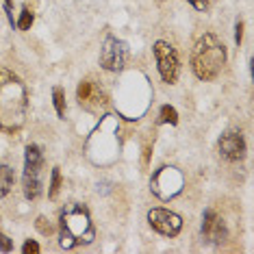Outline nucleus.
I'll use <instances>...</instances> for the list:
<instances>
[{
	"label": "nucleus",
	"mask_w": 254,
	"mask_h": 254,
	"mask_svg": "<svg viewBox=\"0 0 254 254\" xmlns=\"http://www.w3.org/2000/svg\"><path fill=\"white\" fill-rule=\"evenodd\" d=\"M26 109V87L13 72L0 67V132H18L24 126Z\"/></svg>",
	"instance_id": "1"
},
{
	"label": "nucleus",
	"mask_w": 254,
	"mask_h": 254,
	"mask_svg": "<svg viewBox=\"0 0 254 254\" xmlns=\"http://www.w3.org/2000/svg\"><path fill=\"white\" fill-rule=\"evenodd\" d=\"M96 239V228L91 224L89 211L83 204H70L61 213V248L72 250L76 246H87Z\"/></svg>",
	"instance_id": "2"
},
{
	"label": "nucleus",
	"mask_w": 254,
	"mask_h": 254,
	"mask_svg": "<svg viewBox=\"0 0 254 254\" xmlns=\"http://www.w3.org/2000/svg\"><path fill=\"white\" fill-rule=\"evenodd\" d=\"M224 63H226V48H224V44L215 35L206 33V35H202L195 42L193 53H191V67H193V74L200 80L206 83V80L217 78Z\"/></svg>",
	"instance_id": "3"
},
{
	"label": "nucleus",
	"mask_w": 254,
	"mask_h": 254,
	"mask_svg": "<svg viewBox=\"0 0 254 254\" xmlns=\"http://www.w3.org/2000/svg\"><path fill=\"white\" fill-rule=\"evenodd\" d=\"M115 135H118V124H115L113 115H107L87 141V152L96 163H107L115 157V146H118Z\"/></svg>",
	"instance_id": "4"
},
{
	"label": "nucleus",
	"mask_w": 254,
	"mask_h": 254,
	"mask_svg": "<svg viewBox=\"0 0 254 254\" xmlns=\"http://www.w3.org/2000/svg\"><path fill=\"white\" fill-rule=\"evenodd\" d=\"M42 165H44L42 148L37 143H28L24 157V176H22L26 200H37L42 195Z\"/></svg>",
	"instance_id": "5"
},
{
	"label": "nucleus",
	"mask_w": 254,
	"mask_h": 254,
	"mask_svg": "<svg viewBox=\"0 0 254 254\" xmlns=\"http://www.w3.org/2000/svg\"><path fill=\"white\" fill-rule=\"evenodd\" d=\"M183 174L176 167H161L150 181V189L159 200H172L183 191Z\"/></svg>",
	"instance_id": "6"
},
{
	"label": "nucleus",
	"mask_w": 254,
	"mask_h": 254,
	"mask_svg": "<svg viewBox=\"0 0 254 254\" xmlns=\"http://www.w3.org/2000/svg\"><path fill=\"white\" fill-rule=\"evenodd\" d=\"M154 59H157V67L159 74L165 83H176L178 72H181V61H178V55L174 50V46L167 42H157L154 44Z\"/></svg>",
	"instance_id": "7"
},
{
	"label": "nucleus",
	"mask_w": 254,
	"mask_h": 254,
	"mask_svg": "<svg viewBox=\"0 0 254 254\" xmlns=\"http://www.w3.org/2000/svg\"><path fill=\"white\" fill-rule=\"evenodd\" d=\"M126 63V44L118 37L107 35L100 48V65L107 72H120Z\"/></svg>",
	"instance_id": "8"
},
{
	"label": "nucleus",
	"mask_w": 254,
	"mask_h": 254,
	"mask_svg": "<svg viewBox=\"0 0 254 254\" xmlns=\"http://www.w3.org/2000/svg\"><path fill=\"white\" fill-rule=\"evenodd\" d=\"M148 222L157 233L165 235V237H176L183 228V219L178 213L170 211V209H152L148 211Z\"/></svg>",
	"instance_id": "9"
},
{
	"label": "nucleus",
	"mask_w": 254,
	"mask_h": 254,
	"mask_svg": "<svg viewBox=\"0 0 254 254\" xmlns=\"http://www.w3.org/2000/svg\"><path fill=\"white\" fill-rule=\"evenodd\" d=\"M217 148H219V154L226 161H230V163H237V161L246 157V139L239 130L224 132L217 141Z\"/></svg>",
	"instance_id": "10"
},
{
	"label": "nucleus",
	"mask_w": 254,
	"mask_h": 254,
	"mask_svg": "<svg viewBox=\"0 0 254 254\" xmlns=\"http://www.w3.org/2000/svg\"><path fill=\"white\" fill-rule=\"evenodd\" d=\"M202 237H204L209 244H222V241H226L224 219L217 217V213L213 209H206L204 215H202Z\"/></svg>",
	"instance_id": "11"
},
{
	"label": "nucleus",
	"mask_w": 254,
	"mask_h": 254,
	"mask_svg": "<svg viewBox=\"0 0 254 254\" xmlns=\"http://www.w3.org/2000/svg\"><path fill=\"white\" fill-rule=\"evenodd\" d=\"M15 183V174L9 165H0V198H4L11 189H13Z\"/></svg>",
	"instance_id": "12"
},
{
	"label": "nucleus",
	"mask_w": 254,
	"mask_h": 254,
	"mask_svg": "<svg viewBox=\"0 0 254 254\" xmlns=\"http://www.w3.org/2000/svg\"><path fill=\"white\" fill-rule=\"evenodd\" d=\"M94 94H96V87H94V83H91V80H83V83L78 85L76 96H78L80 105H87V102H91Z\"/></svg>",
	"instance_id": "13"
},
{
	"label": "nucleus",
	"mask_w": 254,
	"mask_h": 254,
	"mask_svg": "<svg viewBox=\"0 0 254 254\" xmlns=\"http://www.w3.org/2000/svg\"><path fill=\"white\" fill-rule=\"evenodd\" d=\"M53 100H55L57 115H59V118H65V94H63L61 87H55L53 89Z\"/></svg>",
	"instance_id": "14"
},
{
	"label": "nucleus",
	"mask_w": 254,
	"mask_h": 254,
	"mask_svg": "<svg viewBox=\"0 0 254 254\" xmlns=\"http://www.w3.org/2000/svg\"><path fill=\"white\" fill-rule=\"evenodd\" d=\"M59 189H61V172H59V167H53V176H50V189H48L50 200H55L57 195H59Z\"/></svg>",
	"instance_id": "15"
},
{
	"label": "nucleus",
	"mask_w": 254,
	"mask_h": 254,
	"mask_svg": "<svg viewBox=\"0 0 254 254\" xmlns=\"http://www.w3.org/2000/svg\"><path fill=\"white\" fill-rule=\"evenodd\" d=\"M161 122L176 126V124H178V113H176V109H174V107H170V105L161 107Z\"/></svg>",
	"instance_id": "16"
},
{
	"label": "nucleus",
	"mask_w": 254,
	"mask_h": 254,
	"mask_svg": "<svg viewBox=\"0 0 254 254\" xmlns=\"http://www.w3.org/2000/svg\"><path fill=\"white\" fill-rule=\"evenodd\" d=\"M33 20H35L33 11H28V7H24V9H22V13H20V20L15 22V26H18L20 31H28V28L33 26Z\"/></svg>",
	"instance_id": "17"
},
{
	"label": "nucleus",
	"mask_w": 254,
	"mask_h": 254,
	"mask_svg": "<svg viewBox=\"0 0 254 254\" xmlns=\"http://www.w3.org/2000/svg\"><path fill=\"white\" fill-rule=\"evenodd\" d=\"M35 228H37L42 235H53V233H55L53 224H50V222H48V219H46L44 215H39V217L35 219Z\"/></svg>",
	"instance_id": "18"
},
{
	"label": "nucleus",
	"mask_w": 254,
	"mask_h": 254,
	"mask_svg": "<svg viewBox=\"0 0 254 254\" xmlns=\"http://www.w3.org/2000/svg\"><path fill=\"white\" fill-rule=\"evenodd\" d=\"M39 250H42V248H39V244L37 241H33V239H28L24 246H22V252L24 254H37Z\"/></svg>",
	"instance_id": "19"
},
{
	"label": "nucleus",
	"mask_w": 254,
	"mask_h": 254,
	"mask_svg": "<svg viewBox=\"0 0 254 254\" xmlns=\"http://www.w3.org/2000/svg\"><path fill=\"white\" fill-rule=\"evenodd\" d=\"M187 2L191 4L193 9H198V11H206V9L211 7V2H213V0H187Z\"/></svg>",
	"instance_id": "20"
},
{
	"label": "nucleus",
	"mask_w": 254,
	"mask_h": 254,
	"mask_svg": "<svg viewBox=\"0 0 254 254\" xmlns=\"http://www.w3.org/2000/svg\"><path fill=\"white\" fill-rule=\"evenodd\" d=\"M241 39H244V22L237 20V24H235V42H237V46L241 44Z\"/></svg>",
	"instance_id": "21"
},
{
	"label": "nucleus",
	"mask_w": 254,
	"mask_h": 254,
	"mask_svg": "<svg viewBox=\"0 0 254 254\" xmlns=\"http://www.w3.org/2000/svg\"><path fill=\"white\" fill-rule=\"evenodd\" d=\"M11 248H13V241H11L7 235L0 233V250H2V252H9Z\"/></svg>",
	"instance_id": "22"
},
{
	"label": "nucleus",
	"mask_w": 254,
	"mask_h": 254,
	"mask_svg": "<svg viewBox=\"0 0 254 254\" xmlns=\"http://www.w3.org/2000/svg\"><path fill=\"white\" fill-rule=\"evenodd\" d=\"M4 9H7V13H9V22L13 24V9H11V0H4Z\"/></svg>",
	"instance_id": "23"
}]
</instances>
